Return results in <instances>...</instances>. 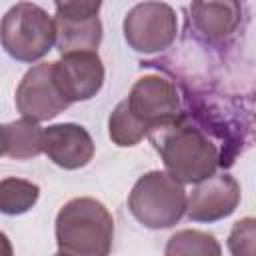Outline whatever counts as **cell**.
Segmentation results:
<instances>
[{"label":"cell","mask_w":256,"mask_h":256,"mask_svg":"<svg viewBox=\"0 0 256 256\" xmlns=\"http://www.w3.org/2000/svg\"><path fill=\"white\" fill-rule=\"evenodd\" d=\"M182 114L176 84L160 74H146L132 84L128 96L112 110L108 134L120 148L136 146L152 128L170 124Z\"/></svg>","instance_id":"obj_1"},{"label":"cell","mask_w":256,"mask_h":256,"mask_svg":"<svg viewBox=\"0 0 256 256\" xmlns=\"http://www.w3.org/2000/svg\"><path fill=\"white\" fill-rule=\"evenodd\" d=\"M160 154L166 172L180 184H198L220 166V150L184 112L178 120L152 128L146 136Z\"/></svg>","instance_id":"obj_2"},{"label":"cell","mask_w":256,"mask_h":256,"mask_svg":"<svg viewBox=\"0 0 256 256\" xmlns=\"http://www.w3.org/2000/svg\"><path fill=\"white\" fill-rule=\"evenodd\" d=\"M58 256H108L114 240V218L96 198L68 200L56 214Z\"/></svg>","instance_id":"obj_3"},{"label":"cell","mask_w":256,"mask_h":256,"mask_svg":"<svg viewBox=\"0 0 256 256\" xmlns=\"http://www.w3.org/2000/svg\"><path fill=\"white\" fill-rule=\"evenodd\" d=\"M186 190L166 170H150L142 174L130 194V214L150 230L172 228L186 214Z\"/></svg>","instance_id":"obj_4"},{"label":"cell","mask_w":256,"mask_h":256,"mask_svg":"<svg viewBox=\"0 0 256 256\" xmlns=\"http://www.w3.org/2000/svg\"><path fill=\"white\" fill-rule=\"evenodd\" d=\"M0 44L10 58L34 64L56 44L54 20L42 6L18 2L0 20Z\"/></svg>","instance_id":"obj_5"},{"label":"cell","mask_w":256,"mask_h":256,"mask_svg":"<svg viewBox=\"0 0 256 256\" xmlns=\"http://www.w3.org/2000/svg\"><path fill=\"white\" fill-rule=\"evenodd\" d=\"M122 30L126 44L134 52L156 54L176 40L178 16L166 2H140L126 12Z\"/></svg>","instance_id":"obj_6"},{"label":"cell","mask_w":256,"mask_h":256,"mask_svg":"<svg viewBox=\"0 0 256 256\" xmlns=\"http://www.w3.org/2000/svg\"><path fill=\"white\" fill-rule=\"evenodd\" d=\"M100 2H56L54 28L60 56L72 52H96L102 42Z\"/></svg>","instance_id":"obj_7"},{"label":"cell","mask_w":256,"mask_h":256,"mask_svg":"<svg viewBox=\"0 0 256 256\" xmlns=\"http://www.w3.org/2000/svg\"><path fill=\"white\" fill-rule=\"evenodd\" d=\"M14 102L20 116L34 124L52 120L70 106L56 86L52 62H40L26 70L16 88Z\"/></svg>","instance_id":"obj_8"},{"label":"cell","mask_w":256,"mask_h":256,"mask_svg":"<svg viewBox=\"0 0 256 256\" xmlns=\"http://www.w3.org/2000/svg\"><path fill=\"white\" fill-rule=\"evenodd\" d=\"M54 80L62 96L72 102L94 98L104 84V64L98 52H72L52 62Z\"/></svg>","instance_id":"obj_9"},{"label":"cell","mask_w":256,"mask_h":256,"mask_svg":"<svg viewBox=\"0 0 256 256\" xmlns=\"http://www.w3.org/2000/svg\"><path fill=\"white\" fill-rule=\"evenodd\" d=\"M240 198V184L234 176L212 174L192 188L186 198V216L192 222H218L234 214Z\"/></svg>","instance_id":"obj_10"},{"label":"cell","mask_w":256,"mask_h":256,"mask_svg":"<svg viewBox=\"0 0 256 256\" xmlns=\"http://www.w3.org/2000/svg\"><path fill=\"white\" fill-rule=\"evenodd\" d=\"M94 150L90 132L80 124L64 122L44 128L42 152L64 170L84 168L94 158Z\"/></svg>","instance_id":"obj_11"},{"label":"cell","mask_w":256,"mask_h":256,"mask_svg":"<svg viewBox=\"0 0 256 256\" xmlns=\"http://www.w3.org/2000/svg\"><path fill=\"white\" fill-rule=\"evenodd\" d=\"M188 10L192 30L208 44L228 40L238 30L242 20L240 2H194Z\"/></svg>","instance_id":"obj_12"},{"label":"cell","mask_w":256,"mask_h":256,"mask_svg":"<svg viewBox=\"0 0 256 256\" xmlns=\"http://www.w3.org/2000/svg\"><path fill=\"white\" fill-rule=\"evenodd\" d=\"M42 134L44 128L30 120H14L4 124L6 156L14 160H28L42 154Z\"/></svg>","instance_id":"obj_13"},{"label":"cell","mask_w":256,"mask_h":256,"mask_svg":"<svg viewBox=\"0 0 256 256\" xmlns=\"http://www.w3.org/2000/svg\"><path fill=\"white\" fill-rule=\"evenodd\" d=\"M164 256H222V246L210 232L184 228L168 238Z\"/></svg>","instance_id":"obj_14"},{"label":"cell","mask_w":256,"mask_h":256,"mask_svg":"<svg viewBox=\"0 0 256 256\" xmlns=\"http://www.w3.org/2000/svg\"><path fill=\"white\" fill-rule=\"evenodd\" d=\"M40 198V188L36 182L26 178H4L0 180V214L20 216L36 206Z\"/></svg>","instance_id":"obj_15"},{"label":"cell","mask_w":256,"mask_h":256,"mask_svg":"<svg viewBox=\"0 0 256 256\" xmlns=\"http://www.w3.org/2000/svg\"><path fill=\"white\" fill-rule=\"evenodd\" d=\"M256 240V220L246 216L238 220L228 234V250L232 256H254Z\"/></svg>","instance_id":"obj_16"},{"label":"cell","mask_w":256,"mask_h":256,"mask_svg":"<svg viewBox=\"0 0 256 256\" xmlns=\"http://www.w3.org/2000/svg\"><path fill=\"white\" fill-rule=\"evenodd\" d=\"M0 256H14V248L12 242L8 240V236L0 230Z\"/></svg>","instance_id":"obj_17"},{"label":"cell","mask_w":256,"mask_h":256,"mask_svg":"<svg viewBox=\"0 0 256 256\" xmlns=\"http://www.w3.org/2000/svg\"><path fill=\"white\" fill-rule=\"evenodd\" d=\"M6 154V138H4V124H0V156Z\"/></svg>","instance_id":"obj_18"},{"label":"cell","mask_w":256,"mask_h":256,"mask_svg":"<svg viewBox=\"0 0 256 256\" xmlns=\"http://www.w3.org/2000/svg\"><path fill=\"white\" fill-rule=\"evenodd\" d=\"M54 256H58V254H54Z\"/></svg>","instance_id":"obj_19"}]
</instances>
